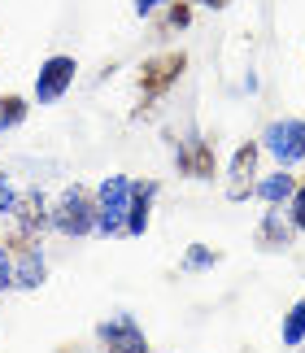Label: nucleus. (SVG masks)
<instances>
[{
  "label": "nucleus",
  "mask_w": 305,
  "mask_h": 353,
  "mask_svg": "<svg viewBox=\"0 0 305 353\" xmlns=\"http://www.w3.org/2000/svg\"><path fill=\"white\" fill-rule=\"evenodd\" d=\"M131 179L122 174H109V179L96 188V232L105 236H122L127 232V210H131Z\"/></svg>",
  "instance_id": "nucleus-1"
},
{
  "label": "nucleus",
  "mask_w": 305,
  "mask_h": 353,
  "mask_svg": "<svg viewBox=\"0 0 305 353\" xmlns=\"http://www.w3.org/2000/svg\"><path fill=\"white\" fill-rule=\"evenodd\" d=\"M52 227L66 232V236H88V232H96V196L83 192V188L61 192V201L52 205Z\"/></svg>",
  "instance_id": "nucleus-2"
},
{
  "label": "nucleus",
  "mask_w": 305,
  "mask_h": 353,
  "mask_svg": "<svg viewBox=\"0 0 305 353\" xmlns=\"http://www.w3.org/2000/svg\"><path fill=\"white\" fill-rule=\"evenodd\" d=\"M262 148H266L279 166H297V161H305V122L301 118L270 122L266 135H262Z\"/></svg>",
  "instance_id": "nucleus-3"
},
{
  "label": "nucleus",
  "mask_w": 305,
  "mask_h": 353,
  "mask_svg": "<svg viewBox=\"0 0 305 353\" xmlns=\"http://www.w3.org/2000/svg\"><path fill=\"white\" fill-rule=\"evenodd\" d=\"M184 65H188L184 52H161V57H148L140 65V92H144V101H157L161 92L170 88L179 74H184Z\"/></svg>",
  "instance_id": "nucleus-4"
},
{
  "label": "nucleus",
  "mask_w": 305,
  "mask_h": 353,
  "mask_svg": "<svg viewBox=\"0 0 305 353\" xmlns=\"http://www.w3.org/2000/svg\"><path fill=\"white\" fill-rule=\"evenodd\" d=\"M75 57H48L44 65H39V79H35V101L39 105H52V101H61L66 97V88L75 83Z\"/></svg>",
  "instance_id": "nucleus-5"
},
{
  "label": "nucleus",
  "mask_w": 305,
  "mask_h": 353,
  "mask_svg": "<svg viewBox=\"0 0 305 353\" xmlns=\"http://www.w3.org/2000/svg\"><path fill=\"white\" fill-rule=\"evenodd\" d=\"M96 341L105 345V353H148L144 332L135 327L131 319H109L96 327Z\"/></svg>",
  "instance_id": "nucleus-6"
},
{
  "label": "nucleus",
  "mask_w": 305,
  "mask_h": 353,
  "mask_svg": "<svg viewBox=\"0 0 305 353\" xmlns=\"http://www.w3.org/2000/svg\"><path fill=\"white\" fill-rule=\"evenodd\" d=\"M253 170H257V144H240L231 157V179H227V196L244 201L253 192Z\"/></svg>",
  "instance_id": "nucleus-7"
},
{
  "label": "nucleus",
  "mask_w": 305,
  "mask_h": 353,
  "mask_svg": "<svg viewBox=\"0 0 305 353\" xmlns=\"http://www.w3.org/2000/svg\"><path fill=\"white\" fill-rule=\"evenodd\" d=\"M179 170L192 174V179H214V148L205 140H188L179 148Z\"/></svg>",
  "instance_id": "nucleus-8"
},
{
  "label": "nucleus",
  "mask_w": 305,
  "mask_h": 353,
  "mask_svg": "<svg viewBox=\"0 0 305 353\" xmlns=\"http://www.w3.org/2000/svg\"><path fill=\"white\" fill-rule=\"evenodd\" d=\"M152 196H157V183H135V188H131V210H127V236H144V232H148Z\"/></svg>",
  "instance_id": "nucleus-9"
},
{
  "label": "nucleus",
  "mask_w": 305,
  "mask_h": 353,
  "mask_svg": "<svg viewBox=\"0 0 305 353\" xmlns=\"http://www.w3.org/2000/svg\"><path fill=\"white\" fill-rule=\"evenodd\" d=\"M293 219H284L279 214V205H275L266 219H262V227H257V244L262 249H288V244H293Z\"/></svg>",
  "instance_id": "nucleus-10"
},
{
  "label": "nucleus",
  "mask_w": 305,
  "mask_h": 353,
  "mask_svg": "<svg viewBox=\"0 0 305 353\" xmlns=\"http://www.w3.org/2000/svg\"><path fill=\"white\" fill-rule=\"evenodd\" d=\"M13 283H18V288H39V283H44V257H39L35 244H31V249H18V262H13Z\"/></svg>",
  "instance_id": "nucleus-11"
},
{
  "label": "nucleus",
  "mask_w": 305,
  "mask_h": 353,
  "mask_svg": "<svg viewBox=\"0 0 305 353\" xmlns=\"http://www.w3.org/2000/svg\"><path fill=\"white\" fill-rule=\"evenodd\" d=\"M253 192L266 201V205H284V201H293V196H297V179H293V174H284V166H279V174L262 179Z\"/></svg>",
  "instance_id": "nucleus-12"
},
{
  "label": "nucleus",
  "mask_w": 305,
  "mask_h": 353,
  "mask_svg": "<svg viewBox=\"0 0 305 353\" xmlns=\"http://www.w3.org/2000/svg\"><path fill=\"white\" fill-rule=\"evenodd\" d=\"M301 341H305V301H297V305L284 314V345L297 349Z\"/></svg>",
  "instance_id": "nucleus-13"
},
{
  "label": "nucleus",
  "mask_w": 305,
  "mask_h": 353,
  "mask_svg": "<svg viewBox=\"0 0 305 353\" xmlns=\"http://www.w3.org/2000/svg\"><path fill=\"white\" fill-rule=\"evenodd\" d=\"M22 118H26V101L22 97H0V131L18 127Z\"/></svg>",
  "instance_id": "nucleus-14"
},
{
  "label": "nucleus",
  "mask_w": 305,
  "mask_h": 353,
  "mask_svg": "<svg viewBox=\"0 0 305 353\" xmlns=\"http://www.w3.org/2000/svg\"><path fill=\"white\" fill-rule=\"evenodd\" d=\"M214 262H218V253L201 249V244H197V249H188V257H184V266H188V270H201V266H214Z\"/></svg>",
  "instance_id": "nucleus-15"
},
{
  "label": "nucleus",
  "mask_w": 305,
  "mask_h": 353,
  "mask_svg": "<svg viewBox=\"0 0 305 353\" xmlns=\"http://www.w3.org/2000/svg\"><path fill=\"white\" fill-rule=\"evenodd\" d=\"M288 219H293L297 232H305V188H297V196L288 201Z\"/></svg>",
  "instance_id": "nucleus-16"
},
{
  "label": "nucleus",
  "mask_w": 305,
  "mask_h": 353,
  "mask_svg": "<svg viewBox=\"0 0 305 353\" xmlns=\"http://www.w3.org/2000/svg\"><path fill=\"white\" fill-rule=\"evenodd\" d=\"M5 288H13V257H9L5 244H0V292Z\"/></svg>",
  "instance_id": "nucleus-17"
},
{
  "label": "nucleus",
  "mask_w": 305,
  "mask_h": 353,
  "mask_svg": "<svg viewBox=\"0 0 305 353\" xmlns=\"http://www.w3.org/2000/svg\"><path fill=\"white\" fill-rule=\"evenodd\" d=\"M13 205H18V196H13V188L0 179V214H13Z\"/></svg>",
  "instance_id": "nucleus-18"
},
{
  "label": "nucleus",
  "mask_w": 305,
  "mask_h": 353,
  "mask_svg": "<svg viewBox=\"0 0 305 353\" xmlns=\"http://www.w3.org/2000/svg\"><path fill=\"white\" fill-rule=\"evenodd\" d=\"M188 18H192L188 5H175V9H170V22H175V26H188Z\"/></svg>",
  "instance_id": "nucleus-19"
},
{
  "label": "nucleus",
  "mask_w": 305,
  "mask_h": 353,
  "mask_svg": "<svg viewBox=\"0 0 305 353\" xmlns=\"http://www.w3.org/2000/svg\"><path fill=\"white\" fill-rule=\"evenodd\" d=\"M166 5V0H135V13H140V18H144V13H152V9H161Z\"/></svg>",
  "instance_id": "nucleus-20"
},
{
  "label": "nucleus",
  "mask_w": 305,
  "mask_h": 353,
  "mask_svg": "<svg viewBox=\"0 0 305 353\" xmlns=\"http://www.w3.org/2000/svg\"><path fill=\"white\" fill-rule=\"evenodd\" d=\"M197 5H210V9H227L231 0H197Z\"/></svg>",
  "instance_id": "nucleus-21"
}]
</instances>
